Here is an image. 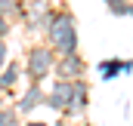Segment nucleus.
<instances>
[{"label":"nucleus","instance_id":"obj_11","mask_svg":"<svg viewBox=\"0 0 133 126\" xmlns=\"http://www.w3.org/2000/svg\"><path fill=\"white\" fill-rule=\"evenodd\" d=\"M124 74H133V59H124Z\"/></svg>","mask_w":133,"mask_h":126},{"label":"nucleus","instance_id":"obj_5","mask_svg":"<svg viewBox=\"0 0 133 126\" xmlns=\"http://www.w3.org/2000/svg\"><path fill=\"white\" fill-rule=\"evenodd\" d=\"M19 80H22V65L19 62H6L0 68V95L3 98H16Z\"/></svg>","mask_w":133,"mask_h":126},{"label":"nucleus","instance_id":"obj_10","mask_svg":"<svg viewBox=\"0 0 133 126\" xmlns=\"http://www.w3.org/2000/svg\"><path fill=\"white\" fill-rule=\"evenodd\" d=\"M130 0H105V6H108V12H118L121 6H127Z\"/></svg>","mask_w":133,"mask_h":126},{"label":"nucleus","instance_id":"obj_3","mask_svg":"<svg viewBox=\"0 0 133 126\" xmlns=\"http://www.w3.org/2000/svg\"><path fill=\"white\" fill-rule=\"evenodd\" d=\"M53 74L56 80H84L87 77V62L81 52H71V56H59L53 65Z\"/></svg>","mask_w":133,"mask_h":126},{"label":"nucleus","instance_id":"obj_15","mask_svg":"<svg viewBox=\"0 0 133 126\" xmlns=\"http://www.w3.org/2000/svg\"><path fill=\"white\" fill-rule=\"evenodd\" d=\"M0 68H3V65H0Z\"/></svg>","mask_w":133,"mask_h":126},{"label":"nucleus","instance_id":"obj_6","mask_svg":"<svg viewBox=\"0 0 133 126\" xmlns=\"http://www.w3.org/2000/svg\"><path fill=\"white\" fill-rule=\"evenodd\" d=\"M96 71H99V80H115V77H121L124 74V59H102L96 65Z\"/></svg>","mask_w":133,"mask_h":126},{"label":"nucleus","instance_id":"obj_1","mask_svg":"<svg viewBox=\"0 0 133 126\" xmlns=\"http://www.w3.org/2000/svg\"><path fill=\"white\" fill-rule=\"evenodd\" d=\"M46 46L59 56L77 52V22L71 15V9H56L50 25H46Z\"/></svg>","mask_w":133,"mask_h":126},{"label":"nucleus","instance_id":"obj_7","mask_svg":"<svg viewBox=\"0 0 133 126\" xmlns=\"http://www.w3.org/2000/svg\"><path fill=\"white\" fill-rule=\"evenodd\" d=\"M0 126H22V120L16 117V108H0Z\"/></svg>","mask_w":133,"mask_h":126},{"label":"nucleus","instance_id":"obj_9","mask_svg":"<svg viewBox=\"0 0 133 126\" xmlns=\"http://www.w3.org/2000/svg\"><path fill=\"white\" fill-rule=\"evenodd\" d=\"M9 59V43H6V37H0V65H6Z\"/></svg>","mask_w":133,"mask_h":126},{"label":"nucleus","instance_id":"obj_13","mask_svg":"<svg viewBox=\"0 0 133 126\" xmlns=\"http://www.w3.org/2000/svg\"><path fill=\"white\" fill-rule=\"evenodd\" d=\"M0 108H3V95H0Z\"/></svg>","mask_w":133,"mask_h":126},{"label":"nucleus","instance_id":"obj_14","mask_svg":"<svg viewBox=\"0 0 133 126\" xmlns=\"http://www.w3.org/2000/svg\"><path fill=\"white\" fill-rule=\"evenodd\" d=\"M81 126H93V123H81Z\"/></svg>","mask_w":133,"mask_h":126},{"label":"nucleus","instance_id":"obj_2","mask_svg":"<svg viewBox=\"0 0 133 126\" xmlns=\"http://www.w3.org/2000/svg\"><path fill=\"white\" fill-rule=\"evenodd\" d=\"M53 65H56V52L46 43H34V46H28V52H25L22 77H28L31 83H43L53 74Z\"/></svg>","mask_w":133,"mask_h":126},{"label":"nucleus","instance_id":"obj_8","mask_svg":"<svg viewBox=\"0 0 133 126\" xmlns=\"http://www.w3.org/2000/svg\"><path fill=\"white\" fill-rule=\"evenodd\" d=\"M12 28H16V25H12V19H9L6 12H0V37H6Z\"/></svg>","mask_w":133,"mask_h":126},{"label":"nucleus","instance_id":"obj_12","mask_svg":"<svg viewBox=\"0 0 133 126\" xmlns=\"http://www.w3.org/2000/svg\"><path fill=\"white\" fill-rule=\"evenodd\" d=\"M22 126H50V123H43V120H25Z\"/></svg>","mask_w":133,"mask_h":126},{"label":"nucleus","instance_id":"obj_4","mask_svg":"<svg viewBox=\"0 0 133 126\" xmlns=\"http://www.w3.org/2000/svg\"><path fill=\"white\" fill-rule=\"evenodd\" d=\"M43 98H46V89L40 83H28V89L19 92V98H16L12 108H16V114H31V111H37L43 105Z\"/></svg>","mask_w":133,"mask_h":126}]
</instances>
